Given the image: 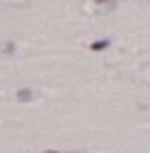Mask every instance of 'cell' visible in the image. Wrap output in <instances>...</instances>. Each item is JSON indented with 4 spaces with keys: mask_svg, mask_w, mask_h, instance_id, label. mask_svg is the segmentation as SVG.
Here are the masks:
<instances>
[{
    "mask_svg": "<svg viewBox=\"0 0 150 153\" xmlns=\"http://www.w3.org/2000/svg\"><path fill=\"white\" fill-rule=\"evenodd\" d=\"M16 97H19L21 102H28V100H32V97H35V93H32V91H28V88H21L19 93H16Z\"/></svg>",
    "mask_w": 150,
    "mask_h": 153,
    "instance_id": "1",
    "label": "cell"
},
{
    "mask_svg": "<svg viewBox=\"0 0 150 153\" xmlns=\"http://www.w3.org/2000/svg\"><path fill=\"white\" fill-rule=\"evenodd\" d=\"M109 44H111L109 39H97V42L90 44V49H93V51H104V49H109Z\"/></svg>",
    "mask_w": 150,
    "mask_h": 153,
    "instance_id": "2",
    "label": "cell"
},
{
    "mask_svg": "<svg viewBox=\"0 0 150 153\" xmlns=\"http://www.w3.org/2000/svg\"><path fill=\"white\" fill-rule=\"evenodd\" d=\"M42 153H60V151H42Z\"/></svg>",
    "mask_w": 150,
    "mask_h": 153,
    "instance_id": "3",
    "label": "cell"
}]
</instances>
